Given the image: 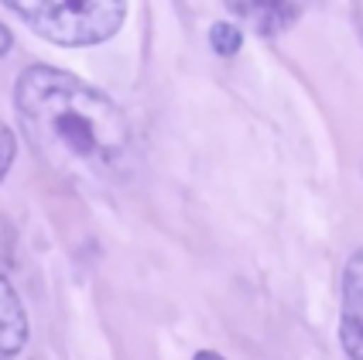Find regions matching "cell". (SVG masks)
<instances>
[{"label": "cell", "instance_id": "obj_5", "mask_svg": "<svg viewBox=\"0 0 363 360\" xmlns=\"http://www.w3.org/2000/svg\"><path fill=\"white\" fill-rule=\"evenodd\" d=\"M240 18H247L264 38L288 31L295 21L302 18V4H230Z\"/></svg>", "mask_w": 363, "mask_h": 360}, {"label": "cell", "instance_id": "obj_6", "mask_svg": "<svg viewBox=\"0 0 363 360\" xmlns=\"http://www.w3.org/2000/svg\"><path fill=\"white\" fill-rule=\"evenodd\" d=\"M209 45L220 59H237L243 48V31L233 24V21H216L209 28Z\"/></svg>", "mask_w": 363, "mask_h": 360}, {"label": "cell", "instance_id": "obj_2", "mask_svg": "<svg viewBox=\"0 0 363 360\" xmlns=\"http://www.w3.org/2000/svg\"><path fill=\"white\" fill-rule=\"evenodd\" d=\"M11 11L35 35L62 48L103 45L127 21V4H106V0H31V4H11Z\"/></svg>", "mask_w": 363, "mask_h": 360}, {"label": "cell", "instance_id": "obj_1", "mask_svg": "<svg viewBox=\"0 0 363 360\" xmlns=\"http://www.w3.org/2000/svg\"><path fill=\"white\" fill-rule=\"evenodd\" d=\"M14 107L28 144L55 175L103 185L130 172V120L100 86L55 65H28L14 86Z\"/></svg>", "mask_w": 363, "mask_h": 360}, {"label": "cell", "instance_id": "obj_8", "mask_svg": "<svg viewBox=\"0 0 363 360\" xmlns=\"http://www.w3.org/2000/svg\"><path fill=\"white\" fill-rule=\"evenodd\" d=\"M11 45H14L11 28H7V24H0V55H7V52H11Z\"/></svg>", "mask_w": 363, "mask_h": 360}, {"label": "cell", "instance_id": "obj_9", "mask_svg": "<svg viewBox=\"0 0 363 360\" xmlns=\"http://www.w3.org/2000/svg\"><path fill=\"white\" fill-rule=\"evenodd\" d=\"M192 360H226V357H223V354H216V350H199Z\"/></svg>", "mask_w": 363, "mask_h": 360}, {"label": "cell", "instance_id": "obj_4", "mask_svg": "<svg viewBox=\"0 0 363 360\" xmlns=\"http://www.w3.org/2000/svg\"><path fill=\"white\" fill-rule=\"evenodd\" d=\"M28 333H31L28 312L21 305L14 285L0 275V360H11L14 354H21L28 343Z\"/></svg>", "mask_w": 363, "mask_h": 360}, {"label": "cell", "instance_id": "obj_7", "mask_svg": "<svg viewBox=\"0 0 363 360\" xmlns=\"http://www.w3.org/2000/svg\"><path fill=\"white\" fill-rule=\"evenodd\" d=\"M14 158H18V138H14V131L7 124H0V182L7 179Z\"/></svg>", "mask_w": 363, "mask_h": 360}, {"label": "cell", "instance_id": "obj_3", "mask_svg": "<svg viewBox=\"0 0 363 360\" xmlns=\"http://www.w3.org/2000/svg\"><path fill=\"white\" fill-rule=\"evenodd\" d=\"M340 343H343L350 360H363V247L350 254V261L343 268Z\"/></svg>", "mask_w": 363, "mask_h": 360}]
</instances>
